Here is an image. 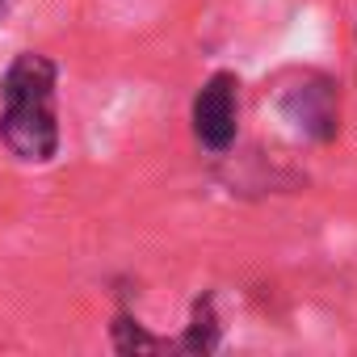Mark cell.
Here are the masks:
<instances>
[{
	"label": "cell",
	"instance_id": "6",
	"mask_svg": "<svg viewBox=\"0 0 357 357\" xmlns=\"http://www.w3.org/2000/svg\"><path fill=\"white\" fill-rule=\"evenodd\" d=\"M0 13H5V0H0Z\"/></svg>",
	"mask_w": 357,
	"mask_h": 357
},
{
	"label": "cell",
	"instance_id": "2",
	"mask_svg": "<svg viewBox=\"0 0 357 357\" xmlns=\"http://www.w3.org/2000/svg\"><path fill=\"white\" fill-rule=\"evenodd\" d=\"M240 80L231 72H215L198 97H194V135L206 151H227L236 143V122H240Z\"/></svg>",
	"mask_w": 357,
	"mask_h": 357
},
{
	"label": "cell",
	"instance_id": "3",
	"mask_svg": "<svg viewBox=\"0 0 357 357\" xmlns=\"http://www.w3.org/2000/svg\"><path fill=\"white\" fill-rule=\"evenodd\" d=\"M282 118L307 135V139H319L328 143L340 126V105H336V84L324 80V76H303L298 84H290L282 93Z\"/></svg>",
	"mask_w": 357,
	"mask_h": 357
},
{
	"label": "cell",
	"instance_id": "4",
	"mask_svg": "<svg viewBox=\"0 0 357 357\" xmlns=\"http://www.w3.org/2000/svg\"><path fill=\"white\" fill-rule=\"evenodd\" d=\"M223 340V324L215 315V294H202L190 311V328L181 332V340H176V349L181 353H215Z\"/></svg>",
	"mask_w": 357,
	"mask_h": 357
},
{
	"label": "cell",
	"instance_id": "1",
	"mask_svg": "<svg viewBox=\"0 0 357 357\" xmlns=\"http://www.w3.org/2000/svg\"><path fill=\"white\" fill-rule=\"evenodd\" d=\"M55 63L38 51H22L0 80V139L26 164H47L59 151L55 118Z\"/></svg>",
	"mask_w": 357,
	"mask_h": 357
},
{
	"label": "cell",
	"instance_id": "5",
	"mask_svg": "<svg viewBox=\"0 0 357 357\" xmlns=\"http://www.w3.org/2000/svg\"><path fill=\"white\" fill-rule=\"evenodd\" d=\"M114 349L118 353H135V357H143V353H168V349H176V340H160V336H151L139 319H130L126 311L114 319Z\"/></svg>",
	"mask_w": 357,
	"mask_h": 357
}]
</instances>
